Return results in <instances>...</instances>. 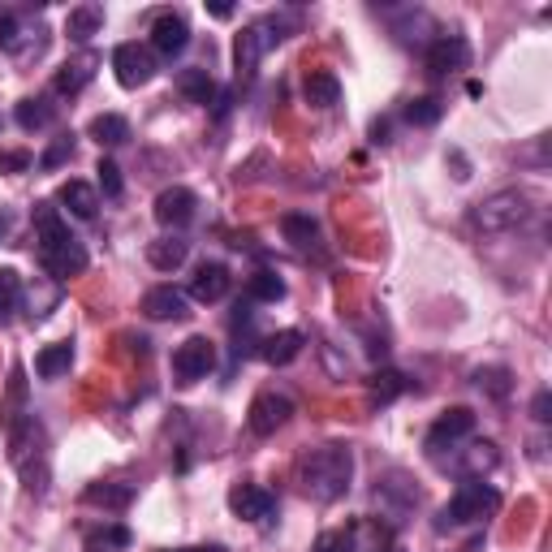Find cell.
<instances>
[{
  "label": "cell",
  "mask_w": 552,
  "mask_h": 552,
  "mask_svg": "<svg viewBox=\"0 0 552 552\" xmlns=\"http://www.w3.org/2000/svg\"><path fill=\"white\" fill-rule=\"evenodd\" d=\"M531 419H535V423H548V419H552V393H548V389L535 393V402H531Z\"/></svg>",
  "instance_id": "39"
},
{
  "label": "cell",
  "mask_w": 552,
  "mask_h": 552,
  "mask_svg": "<svg viewBox=\"0 0 552 552\" xmlns=\"http://www.w3.org/2000/svg\"><path fill=\"white\" fill-rule=\"evenodd\" d=\"M190 44V26L182 13H160L156 22H151V48L160 52V57H177V52H186Z\"/></svg>",
  "instance_id": "14"
},
{
  "label": "cell",
  "mask_w": 552,
  "mask_h": 552,
  "mask_svg": "<svg viewBox=\"0 0 552 552\" xmlns=\"http://www.w3.org/2000/svg\"><path fill=\"white\" fill-rule=\"evenodd\" d=\"M35 242H39V264L48 268L52 281L82 276L87 264H91L87 246L69 233V225L61 220V212L52 203H35Z\"/></svg>",
  "instance_id": "1"
},
{
  "label": "cell",
  "mask_w": 552,
  "mask_h": 552,
  "mask_svg": "<svg viewBox=\"0 0 552 552\" xmlns=\"http://www.w3.org/2000/svg\"><path fill=\"white\" fill-rule=\"evenodd\" d=\"M65 160H74V134H61L52 138V147L39 156V169H61Z\"/></svg>",
  "instance_id": "35"
},
{
  "label": "cell",
  "mask_w": 552,
  "mask_h": 552,
  "mask_svg": "<svg viewBox=\"0 0 552 552\" xmlns=\"http://www.w3.org/2000/svg\"><path fill=\"white\" fill-rule=\"evenodd\" d=\"M113 69H117V82L126 91H138L156 78V52L143 48V44H117L113 52Z\"/></svg>",
  "instance_id": "9"
},
{
  "label": "cell",
  "mask_w": 552,
  "mask_h": 552,
  "mask_svg": "<svg viewBox=\"0 0 552 552\" xmlns=\"http://www.w3.org/2000/svg\"><path fill=\"white\" fill-rule=\"evenodd\" d=\"M229 509L246 522H272L276 518V496L268 488H259V483H238V488H229Z\"/></svg>",
  "instance_id": "12"
},
{
  "label": "cell",
  "mask_w": 552,
  "mask_h": 552,
  "mask_svg": "<svg viewBox=\"0 0 552 552\" xmlns=\"http://www.w3.org/2000/svg\"><path fill=\"white\" fill-rule=\"evenodd\" d=\"M22 307V276L13 268H0V324H9Z\"/></svg>",
  "instance_id": "30"
},
{
  "label": "cell",
  "mask_w": 552,
  "mask_h": 552,
  "mask_svg": "<svg viewBox=\"0 0 552 552\" xmlns=\"http://www.w3.org/2000/svg\"><path fill=\"white\" fill-rule=\"evenodd\" d=\"M466 65H471V44H466L462 35H436L432 44H427V69H432L436 78L462 74Z\"/></svg>",
  "instance_id": "10"
},
{
  "label": "cell",
  "mask_w": 552,
  "mask_h": 552,
  "mask_svg": "<svg viewBox=\"0 0 552 552\" xmlns=\"http://www.w3.org/2000/svg\"><path fill=\"white\" fill-rule=\"evenodd\" d=\"M354 479V453L345 445H320L298 458V488L315 505H333L350 492Z\"/></svg>",
  "instance_id": "2"
},
{
  "label": "cell",
  "mask_w": 552,
  "mask_h": 552,
  "mask_svg": "<svg viewBox=\"0 0 552 552\" xmlns=\"http://www.w3.org/2000/svg\"><path fill=\"white\" fill-rule=\"evenodd\" d=\"M315 552H345V531H328V535H320Z\"/></svg>",
  "instance_id": "40"
},
{
  "label": "cell",
  "mask_w": 552,
  "mask_h": 552,
  "mask_svg": "<svg viewBox=\"0 0 552 552\" xmlns=\"http://www.w3.org/2000/svg\"><path fill=\"white\" fill-rule=\"evenodd\" d=\"M69 363H74V345L69 341H57V345H44V350L35 354V371H39V380H61Z\"/></svg>",
  "instance_id": "27"
},
{
  "label": "cell",
  "mask_w": 552,
  "mask_h": 552,
  "mask_svg": "<svg viewBox=\"0 0 552 552\" xmlns=\"http://www.w3.org/2000/svg\"><path fill=\"white\" fill-rule=\"evenodd\" d=\"M143 315L147 320H186L190 315V302H186V294L182 289H173V285H156V289H147L143 294Z\"/></svg>",
  "instance_id": "13"
},
{
  "label": "cell",
  "mask_w": 552,
  "mask_h": 552,
  "mask_svg": "<svg viewBox=\"0 0 552 552\" xmlns=\"http://www.w3.org/2000/svg\"><path fill=\"white\" fill-rule=\"evenodd\" d=\"M246 294H251V302H281L285 298V281L276 272H255L251 281H246Z\"/></svg>",
  "instance_id": "32"
},
{
  "label": "cell",
  "mask_w": 552,
  "mask_h": 552,
  "mask_svg": "<svg viewBox=\"0 0 552 552\" xmlns=\"http://www.w3.org/2000/svg\"><path fill=\"white\" fill-rule=\"evenodd\" d=\"M440 117H445V104H440L436 95H419V100L406 104V121H410V126H436Z\"/></svg>",
  "instance_id": "33"
},
{
  "label": "cell",
  "mask_w": 552,
  "mask_h": 552,
  "mask_svg": "<svg viewBox=\"0 0 552 552\" xmlns=\"http://www.w3.org/2000/svg\"><path fill=\"white\" fill-rule=\"evenodd\" d=\"M527 216H531V199L522 190H496V195L471 207V225L479 233H514L518 225H527Z\"/></svg>",
  "instance_id": "4"
},
{
  "label": "cell",
  "mask_w": 552,
  "mask_h": 552,
  "mask_svg": "<svg viewBox=\"0 0 552 552\" xmlns=\"http://www.w3.org/2000/svg\"><path fill=\"white\" fill-rule=\"evenodd\" d=\"M195 207H199V199H195V190H186V186H169V190H160L156 195V220L169 233H182L190 220H195Z\"/></svg>",
  "instance_id": "11"
},
{
  "label": "cell",
  "mask_w": 552,
  "mask_h": 552,
  "mask_svg": "<svg viewBox=\"0 0 552 552\" xmlns=\"http://www.w3.org/2000/svg\"><path fill=\"white\" fill-rule=\"evenodd\" d=\"M475 436V410H466V406H453L445 410L440 419L427 427V440H423V449H427V458H436V462H445L453 458L466 440Z\"/></svg>",
  "instance_id": "5"
},
{
  "label": "cell",
  "mask_w": 552,
  "mask_h": 552,
  "mask_svg": "<svg viewBox=\"0 0 552 552\" xmlns=\"http://www.w3.org/2000/svg\"><path fill=\"white\" fill-rule=\"evenodd\" d=\"M31 164H35V156H31V151H0V173H26V169H31Z\"/></svg>",
  "instance_id": "38"
},
{
  "label": "cell",
  "mask_w": 552,
  "mask_h": 552,
  "mask_svg": "<svg viewBox=\"0 0 552 552\" xmlns=\"http://www.w3.org/2000/svg\"><path fill=\"white\" fill-rule=\"evenodd\" d=\"M177 95H182L186 104H216V82H212V74H207V69H182V74H177Z\"/></svg>",
  "instance_id": "22"
},
{
  "label": "cell",
  "mask_w": 552,
  "mask_h": 552,
  "mask_svg": "<svg viewBox=\"0 0 552 552\" xmlns=\"http://www.w3.org/2000/svg\"><path fill=\"white\" fill-rule=\"evenodd\" d=\"M91 78H95V57H91V52H82L78 61H65L57 74H52V95H78Z\"/></svg>",
  "instance_id": "17"
},
{
  "label": "cell",
  "mask_w": 552,
  "mask_h": 552,
  "mask_svg": "<svg viewBox=\"0 0 552 552\" xmlns=\"http://www.w3.org/2000/svg\"><path fill=\"white\" fill-rule=\"evenodd\" d=\"M453 466H458V471L466 475V479H479L483 471H492L496 462H501V453H496V445L492 440H475V445H466V449H458L449 458Z\"/></svg>",
  "instance_id": "18"
},
{
  "label": "cell",
  "mask_w": 552,
  "mask_h": 552,
  "mask_svg": "<svg viewBox=\"0 0 552 552\" xmlns=\"http://www.w3.org/2000/svg\"><path fill=\"white\" fill-rule=\"evenodd\" d=\"M100 26H104L100 5H78V9H69V18H65V35L74 39V44H87L91 35H100Z\"/></svg>",
  "instance_id": "25"
},
{
  "label": "cell",
  "mask_w": 552,
  "mask_h": 552,
  "mask_svg": "<svg viewBox=\"0 0 552 552\" xmlns=\"http://www.w3.org/2000/svg\"><path fill=\"white\" fill-rule=\"evenodd\" d=\"M281 233L298 246V251H311V246L320 242V225H315L311 216H302V212H289V216L281 220Z\"/></svg>",
  "instance_id": "29"
},
{
  "label": "cell",
  "mask_w": 552,
  "mask_h": 552,
  "mask_svg": "<svg viewBox=\"0 0 552 552\" xmlns=\"http://www.w3.org/2000/svg\"><path fill=\"white\" fill-rule=\"evenodd\" d=\"M229 294V268L225 264H199L195 281H190V298L195 302H220Z\"/></svg>",
  "instance_id": "19"
},
{
  "label": "cell",
  "mask_w": 552,
  "mask_h": 552,
  "mask_svg": "<svg viewBox=\"0 0 552 552\" xmlns=\"http://www.w3.org/2000/svg\"><path fill=\"white\" fill-rule=\"evenodd\" d=\"M26 371L22 367H13L9 371V393H5V406H0V423H5V432L13 423H22L26 419Z\"/></svg>",
  "instance_id": "26"
},
{
  "label": "cell",
  "mask_w": 552,
  "mask_h": 552,
  "mask_svg": "<svg viewBox=\"0 0 552 552\" xmlns=\"http://www.w3.org/2000/svg\"><path fill=\"white\" fill-rule=\"evenodd\" d=\"M13 121H18L22 130H48L52 121H57V104L48 100V95H26V100H18V108H13Z\"/></svg>",
  "instance_id": "21"
},
{
  "label": "cell",
  "mask_w": 552,
  "mask_h": 552,
  "mask_svg": "<svg viewBox=\"0 0 552 552\" xmlns=\"http://www.w3.org/2000/svg\"><path fill=\"white\" fill-rule=\"evenodd\" d=\"M95 173H100L104 195H108V199H121V190H126V182H121V169H117V164H113V160H100V169H95Z\"/></svg>",
  "instance_id": "37"
},
{
  "label": "cell",
  "mask_w": 552,
  "mask_h": 552,
  "mask_svg": "<svg viewBox=\"0 0 552 552\" xmlns=\"http://www.w3.org/2000/svg\"><path fill=\"white\" fill-rule=\"evenodd\" d=\"M212 367H216V345L207 341V337H186L173 350V376H177V384H199V380L212 376Z\"/></svg>",
  "instance_id": "7"
},
{
  "label": "cell",
  "mask_w": 552,
  "mask_h": 552,
  "mask_svg": "<svg viewBox=\"0 0 552 552\" xmlns=\"http://www.w3.org/2000/svg\"><path fill=\"white\" fill-rule=\"evenodd\" d=\"M212 18H233V5H212Z\"/></svg>",
  "instance_id": "42"
},
{
  "label": "cell",
  "mask_w": 552,
  "mask_h": 552,
  "mask_svg": "<svg viewBox=\"0 0 552 552\" xmlns=\"http://www.w3.org/2000/svg\"><path fill=\"white\" fill-rule=\"evenodd\" d=\"M501 509V492L483 479H462L458 492L449 496V505L440 509L436 518V531H449V527H471V522H483Z\"/></svg>",
  "instance_id": "3"
},
{
  "label": "cell",
  "mask_w": 552,
  "mask_h": 552,
  "mask_svg": "<svg viewBox=\"0 0 552 552\" xmlns=\"http://www.w3.org/2000/svg\"><path fill=\"white\" fill-rule=\"evenodd\" d=\"M87 134L100 147H117V143H126V138H130V121L121 117V113H100V117H91Z\"/></svg>",
  "instance_id": "28"
},
{
  "label": "cell",
  "mask_w": 552,
  "mask_h": 552,
  "mask_svg": "<svg viewBox=\"0 0 552 552\" xmlns=\"http://www.w3.org/2000/svg\"><path fill=\"white\" fill-rule=\"evenodd\" d=\"M173 552H229V548H220V544H195V548H173Z\"/></svg>",
  "instance_id": "41"
},
{
  "label": "cell",
  "mask_w": 552,
  "mask_h": 552,
  "mask_svg": "<svg viewBox=\"0 0 552 552\" xmlns=\"http://www.w3.org/2000/svg\"><path fill=\"white\" fill-rule=\"evenodd\" d=\"M281 22L268 18V22H251L242 26L238 39H233V65H238V78H255L259 61H264V52L281 44Z\"/></svg>",
  "instance_id": "6"
},
{
  "label": "cell",
  "mask_w": 552,
  "mask_h": 552,
  "mask_svg": "<svg viewBox=\"0 0 552 552\" xmlns=\"http://www.w3.org/2000/svg\"><path fill=\"white\" fill-rule=\"evenodd\" d=\"M57 203H65L78 220H91L95 212H100V190H95L91 182H78V177H69V182L57 190Z\"/></svg>",
  "instance_id": "20"
},
{
  "label": "cell",
  "mask_w": 552,
  "mask_h": 552,
  "mask_svg": "<svg viewBox=\"0 0 552 552\" xmlns=\"http://www.w3.org/2000/svg\"><path fill=\"white\" fill-rule=\"evenodd\" d=\"M471 380H475V384H479V389L488 393V397H496V402H505V397L514 393V376H509L505 367H479Z\"/></svg>",
  "instance_id": "31"
},
{
  "label": "cell",
  "mask_w": 552,
  "mask_h": 552,
  "mask_svg": "<svg viewBox=\"0 0 552 552\" xmlns=\"http://www.w3.org/2000/svg\"><path fill=\"white\" fill-rule=\"evenodd\" d=\"M9 225H13V216H9V212H0V238L9 233Z\"/></svg>",
  "instance_id": "43"
},
{
  "label": "cell",
  "mask_w": 552,
  "mask_h": 552,
  "mask_svg": "<svg viewBox=\"0 0 552 552\" xmlns=\"http://www.w3.org/2000/svg\"><path fill=\"white\" fill-rule=\"evenodd\" d=\"M402 389H406V376H397V371H380V376L371 380V402H376V406H389Z\"/></svg>",
  "instance_id": "34"
},
{
  "label": "cell",
  "mask_w": 552,
  "mask_h": 552,
  "mask_svg": "<svg viewBox=\"0 0 552 552\" xmlns=\"http://www.w3.org/2000/svg\"><path fill=\"white\" fill-rule=\"evenodd\" d=\"M302 345H307V337H302L298 328H285V333H272V337L259 341V358H264L268 367H285L302 354Z\"/></svg>",
  "instance_id": "16"
},
{
  "label": "cell",
  "mask_w": 552,
  "mask_h": 552,
  "mask_svg": "<svg viewBox=\"0 0 552 552\" xmlns=\"http://www.w3.org/2000/svg\"><path fill=\"white\" fill-rule=\"evenodd\" d=\"M82 501L121 514V509H130V501H134V483H91V488L82 492Z\"/></svg>",
  "instance_id": "24"
},
{
  "label": "cell",
  "mask_w": 552,
  "mask_h": 552,
  "mask_svg": "<svg viewBox=\"0 0 552 552\" xmlns=\"http://www.w3.org/2000/svg\"><path fill=\"white\" fill-rule=\"evenodd\" d=\"M302 95H307L311 108H333V104H341V78L333 69H315V74H307Z\"/></svg>",
  "instance_id": "23"
},
{
  "label": "cell",
  "mask_w": 552,
  "mask_h": 552,
  "mask_svg": "<svg viewBox=\"0 0 552 552\" xmlns=\"http://www.w3.org/2000/svg\"><path fill=\"white\" fill-rule=\"evenodd\" d=\"M190 259V242L182 238V233H164V238L147 242V264L156 272H177Z\"/></svg>",
  "instance_id": "15"
},
{
  "label": "cell",
  "mask_w": 552,
  "mask_h": 552,
  "mask_svg": "<svg viewBox=\"0 0 552 552\" xmlns=\"http://www.w3.org/2000/svg\"><path fill=\"white\" fill-rule=\"evenodd\" d=\"M130 531L126 527H108V531H91L87 535V552H108V548H126Z\"/></svg>",
  "instance_id": "36"
},
{
  "label": "cell",
  "mask_w": 552,
  "mask_h": 552,
  "mask_svg": "<svg viewBox=\"0 0 552 552\" xmlns=\"http://www.w3.org/2000/svg\"><path fill=\"white\" fill-rule=\"evenodd\" d=\"M289 419H294V402H289L285 393H276V389L259 393L251 402V410H246V427H251L255 436H276Z\"/></svg>",
  "instance_id": "8"
}]
</instances>
